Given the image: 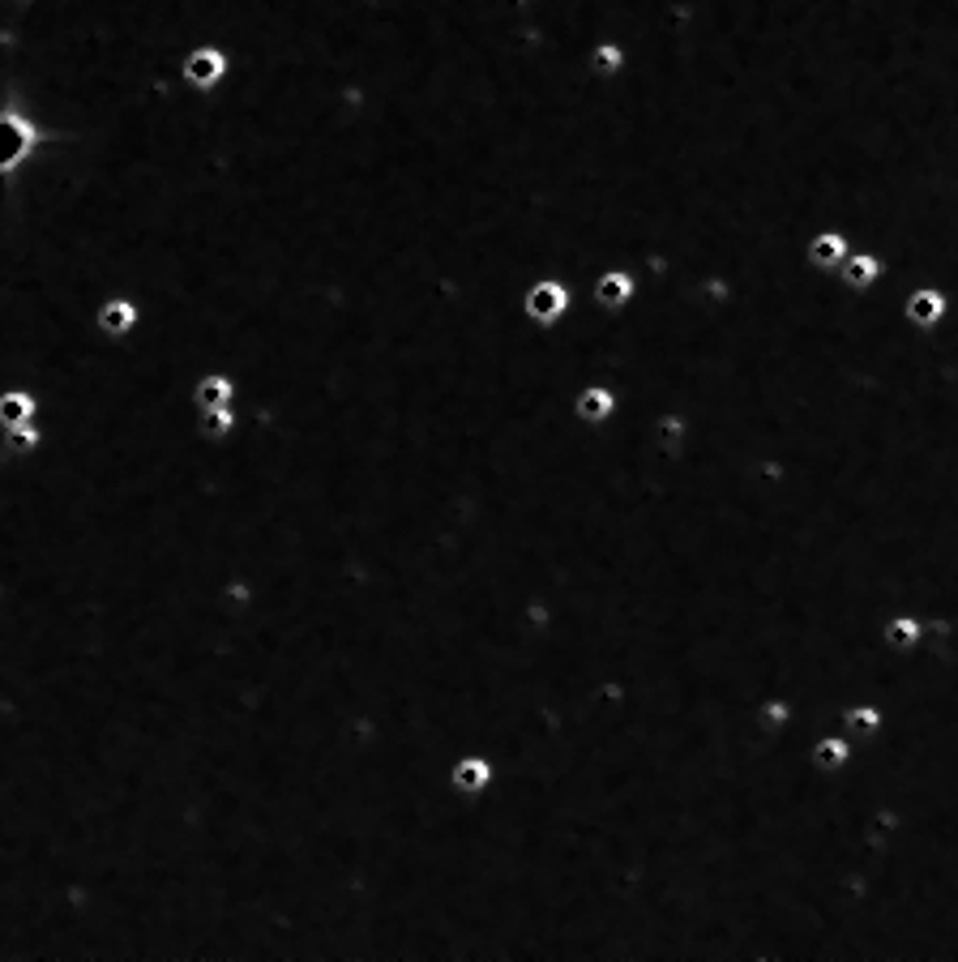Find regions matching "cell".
Masks as SVG:
<instances>
[{
  "instance_id": "7c38bea8",
  "label": "cell",
  "mask_w": 958,
  "mask_h": 962,
  "mask_svg": "<svg viewBox=\"0 0 958 962\" xmlns=\"http://www.w3.org/2000/svg\"><path fill=\"white\" fill-rule=\"evenodd\" d=\"M574 411L582 424H607V419L616 416V394H612L607 385H586V389L577 394Z\"/></svg>"
},
{
  "instance_id": "2e32d148",
  "label": "cell",
  "mask_w": 958,
  "mask_h": 962,
  "mask_svg": "<svg viewBox=\"0 0 958 962\" xmlns=\"http://www.w3.org/2000/svg\"><path fill=\"white\" fill-rule=\"evenodd\" d=\"M591 69H595V73H604V77H612V73H621V69H625V52H621L616 43H600V48L591 52Z\"/></svg>"
},
{
  "instance_id": "ba28073f",
  "label": "cell",
  "mask_w": 958,
  "mask_h": 962,
  "mask_svg": "<svg viewBox=\"0 0 958 962\" xmlns=\"http://www.w3.org/2000/svg\"><path fill=\"white\" fill-rule=\"evenodd\" d=\"M882 641H886L895 655H916L920 641H925V620H920L916 611H895V616H886V625H882Z\"/></svg>"
},
{
  "instance_id": "7a4b0ae2",
  "label": "cell",
  "mask_w": 958,
  "mask_h": 962,
  "mask_svg": "<svg viewBox=\"0 0 958 962\" xmlns=\"http://www.w3.org/2000/svg\"><path fill=\"white\" fill-rule=\"evenodd\" d=\"M446 783L458 801L471 804L497 787V762L488 753H458L446 770Z\"/></svg>"
},
{
  "instance_id": "6da1fadb",
  "label": "cell",
  "mask_w": 958,
  "mask_h": 962,
  "mask_svg": "<svg viewBox=\"0 0 958 962\" xmlns=\"http://www.w3.org/2000/svg\"><path fill=\"white\" fill-rule=\"evenodd\" d=\"M898 313H903V325H907V330L933 334V330H941V325L950 321L955 304H950V291L941 287V283H916V287L903 295Z\"/></svg>"
},
{
  "instance_id": "4fadbf2b",
  "label": "cell",
  "mask_w": 958,
  "mask_h": 962,
  "mask_svg": "<svg viewBox=\"0 0 958 962\" xmlns=\"http://www.w3.org/2000/svg\"><path fill=\"white\" fill-rule=\"evenodd\" d=\"M34 419V398L27 389H9V394H0V428L9 432V428H18V424H31Z\"/></svg>"
},
{
  "instance_id": "3957f363",
  "label": "cell",
  "mask_w": 958,
  "mask_h": 962,
  "mask_svg": "<svg viewBox=\"0 0 958 962\" xmlns=\"http://www.w3.org/2000/svg\"><path fill=\"white\" fill-rule=\"evenodd\" d=\"M34 142H39V128L27 116L0 112V171H18L22 163L31 159Z\"/></svg>"
},
{
  "instance_id": "8fae6325",
  "label": "cell",
  "mask_w": 958,
  "mask_h": 962,
  "mask_svg": "<svg viewBox=\"0 0 958 962\" xmlns=\"http://www.w3.org/2000/svg\"><path fill=\"white\" fill-rule=\"evenodd\" d=\"M634 295H638V279L629 270H607L595 283V304L600 309H625Z\"/></svg>"
},
{
  "instance_id": "e0dca14e",
  "label": "cell",
  "mask_w": 958,
  "mask_h": 962,
  "mask_svg": "<svg viewBox=\"0 0 958 962\" xmlns=\"http://www.w3.org/2000/svg\"><path fill=\"white\" fill-rule=\"evenodd\" d=\"M231 424H236V416H231L227 407H219V411H201V437H227Z\"/></svg>"
},
{
  "instance_id": "ac0fdd59",
  "label": "cell",
  "mask_w": 958,
  "mask_h": 962,
  "mask_svg": "<svg viewBox=\"0 0 958 962\" xmlns=\"http://www.w3.org/2000/svg\"><path fill=\"white\" fill-rule=\"evenodd\" d=\"M39 446V428H34V419L31 424H18V428H9V449L13 453H27V449Z\"/></svg>"
},
{
  "instance_id": "30bf717a",
  "label": "cell",
  "mask_w": 958,
  "mask_h": 962,
  "mask_svg": "<svg viewBox=\"0 0 958 962\" xmlns=\"http://www.w3.org/2000/svg\"><path fill=\"white\" fill-rule=\"evenodd\" d=\"M839 270H843V287L847 291H873L886 274V261H882V253H847V261Z\"/></svg>"
},
{
  "instance_id": "9c48e42d",
  "label": "cell",
  "mask_w": 958,
  "mask_h": 962,
  "mask_svg": "<svg viewBox=\"0 0 958 962\" xmlns=\"http://www.w3.org/2000/svg\"><path fill=\"white\" fill-rule=\"evenodd\" d=\"M227 77V56L219 48H197L189 61H185V82L197 91H215Z\"/></svg>"
},
{
  "instance_id": "277c9868",
  "label": "cell",
  "mask_w": 958,
  "mask_h": 962,
  "mask_svg": "<svg viewBox=\"0 0 958 962\" xmlns=\"http://www.w3.org/2000/svg\"><path fill=\"white\" fill-rule=\"evenodd\" d=\"M522 313L531 317V325H556V321L570 313V287L561 283V279H540L535 287L527 291V300H522Z\"/></svg>"
},
{
  "instance_id": "8992f818",
  "label": "cell",
  "mask_w": 958,
  "mask_h": 962,
  "mask_svg": "<svg viewBox=\"0 0 958 962\" xmlns=\"http://www.w3.org/2000/svg\"><path fill=\"white\" fill-rule=\"evenodd\" d=\"M852 757H856V740L843 736V732H822L809 744V766L818 774H826V778H839L843 770L852 766Z\"/></svg>"
},
{
  "instance_id": "9a60e30c",
  "label": "cell",
  "mask_w": 958,
  "mask_h": 962,
  "mask_svg": "<svg viewBox=\"0 0 958 962\" xmlns=\"http://www.w3.org/2000/svg\"><path fill=\"white\" fill-rule=\"evenodd\" d=\"M192 398H197V407H201V411H219V407H227V402H231V381H227V377H206V381L197 385V394H192Z\"/></svg>"
},
{
  "instance_id": "5bb4252c",
  "label": "cell",
  "mask_w": 958,
  "mask_h": 962,
  "mask_svg": "<svg viewBox=\"0 0 958 962\" xmlns=\"http://www.w3.org/2000/svg\"><path fill=\"white\" fill-rule=\"evenodd\" d=\"M98 325H103L107 334H128V330L137 325V304H128V300H107V304L98 309Z\"/></svg>"
},
{
  "instance_id": "5b68a950",
  "label": "cell",
  "mask_w": 958,
  "mask_h": 962,
  "mask_svg": "<svg viewBox=\"0 0 958 962\" xmlns=\"http://www.w3.org/2000/svg\"><path fill=\"white\" fill-rule=\"evenodd\" d=\"M882 728H886V710H882V702L861 698V702H847L843 710H839V732L856 740V749L873 744V740L882 736Z\"/></svg>"
},
{
  "instance_id": "52a82bcc",
  "label": "cell",
  "mask_w": 958,
  "mask_h": 962,
  "mask_svg": "<svg viewBox=\"0 0 958 962\" xmlns=\"http://www.w3.org/2000/svg\"><path fill=\"white\" fill-rule=\"evenodd\" d=\"M847 231H839V227H826V231H818V236H809V249H804V261L813 265V270H839L843 261H847Z\"/></svg>"
}]
</instances>
